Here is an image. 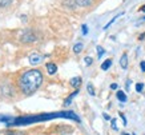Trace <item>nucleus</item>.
Returning a JSON list of instances; mask_svg holds the SVG:
<instances>
[{
	"label": "nucleus",
	"instance_id": "nucleus-30",
	"mask_svg": "<svg viewBox=\"0 0 145 135\" xmlns=\"http://www.w3.org/2000/svg\"><path fill=\"white\" fill-rule=\"evenodd\" d=\"M144 20H145V16H144Z\"/></svg>",
	"mask_w": 145,
	"mask_h": 135
},
{
	"label": "nucleus",
	"instance_id": "nucleus-3",
	"mask_svg": "<svg viewBox=\"0 0 145 135\" xmlns=\"http://www.w3.org/2000/svg\"><path fill=\"white\" fill-rule=\"evenodd\" d=\"M44 60V56L43 55H40V54H37V52H33L32 55H29V63L31 64H40L41 62Z\"/></svg>",
	"mask_w": 145,
	"mask_h": 135
},
{
	"label": "nucleus",
	"instance_id": "nucleus-29",
	"mask_svg": "<svg viewBox=\"0 0 145 135\" xmlns=\"http://www.w3.org/2000/svg\"><path fill=\"white\" fill-rule=\"evenodd\" d=\"M122 135H133V134H127V132H124Z\"/></svg>",
	"mask_w": 145,
	"mask_h": 135
},
{
	"label": "nucleus",
	"instance_id": "nucleus-18",
	"mask_svg": "<svg viewBox=\"0 0 145 135\" xmlns=\"http://www.w3.org/2000/svg\"><path fill=\"white\" fill-rule=\"evenodd\" d=\"M81 32H82V35H87L88 34V26L87 24H82L81 26Z\"/></svg>",
	"mask_w": 145,
	"mask_h": 135
},
{
	"label": "nucleus",
	"instance_id": "nucleus-5",
	"mask_svg": "<svg viewBox=\"0 0 145 135\" xmlns=\"http://www.w3.org/2000/svg\"><path fill=\"white\" fill-rule=\"evenodd\" d=\"M120 66H121V68H128V55L127 54H122L121 58H120Z\"/></svg>",
	"mask_w": 145,
	"mask_h": 135
},
{
	"label": "nucleus",
	"instance_id": "nucleus-14",
	"mask_svg": "<svg viewBox=\"0 0 145 135\" xmlns=\"http://www.w3.org/2000/svg\"><path fill=\"white\" fill-rule=\"evenodd\" d=\"M96 50H97V56H99V59H100V58H102V55L105 54L104 48H102L101 46H97V47H96Z\"/></svg>",
	"mask_w": 145,
	"mask_h": 135
},
{
	"label": "nucleus",
	"instance_id": "nucleus-25",
	"mask_svg": "<svg viewBox=\"0 0 145 135\" xmlns=\"http://www.w3.org/2000/svg\"><path fill=\"white\" fill-rule=\"evenodd\" d=\"M111 88H112V90H117V84H116V83L111 84Z\"/></svg>",
	"mask_w": 145,
	"mask_h": 135
},
{
	"label": "nucleus",
	"instance_id": "nucleus-9",
	"mask_svg": "<svg viewBox=\"0 0 145 135\" xmlns=\"http://www.w3.org/2000/svg\"><path fill=\"white\" fill-rule=\"evenodd\" d=\"M116 96H117V99H118L120 102H122V103L127 102V95H125V92H124V91H117V92H116Z\"/></svg>",
	"mask_w": 145,
	"mask_h": 135
},
{
	"label": "nucleus",
	"instance_id": "nucleus-12",
	"mask_svg": "<svg viewBox=\"0 0 145 135\" xmlns=\"http://www.w3.org/2000/svg\"><path fill=\"white\" fill-rule=\"evenodd\" d=\"M12 120H13V119H12V117H9V115H0V122H6L7 124H9Z\"/></svg>",
	"mask_w": 145,
	"mask_h": 135
},
{
	"label": "nucleus",
	"instance_id": "nucleus-27",
	"mask_svg": "<svg viewBox=\"0 0 145 135\" xmlns=\"http://www.w3.org/2000/svg\"><path fill=\"white\" fill-rule=\"evenodd\" d=\"M131 87V80H127V90H129Z\"/></svg>",
	"mask_w": 145,
	"mask_h": 135
},
{
	"label": "nucleus",
	"instance_id": "nucleus-11",
	"mask_svg": "<svg viewBox=\"0 0 145 135\" xmlns=\"http://www.w3.org/2000/svg\"><path fill=\"white\" fill-rule=\"evenodd\" d=\"M76 3L80 7H87V6H89L92 3V0H76Z\"/></svg>",
	"mask_w": 145,
	"mask_h": 135
},
{
	"label": "nucleus",
	"instance_id": "nucleus-2",
	"mask_svg": "<svg viewBox=\"0 0 145 135\" xmlns=\"http://www.w3.org/2000/svg\"><path fill=\"white\" fill-rule=\"evenodd\" d=\"M22 41H24V43H32V41H36V36H35V34L32 32V31H29V30H27L23 35H22Z\"/></svg>",
	"mask_w": 145,
	"mask_h": 135
},
{
	"label": "nucleus",
	"instance_id": "nucleus-13",
	"mask_svg": "<svg viewBox=\"0 0 145 135\" xmlns=\"http://www.w3.org/2000/svg\"><path fill=\"white\" fill-rule=\"evenodd\" d=\"M121 15H122V12H121V13H118V15H116V16H115V17H113V19H112V20L109 21V23H107V24H105L104 30H108V28H109V27H111V26H112V24L115 23V21H116V19H118V16H121Z\"/></svg>",
	"mask_w": 145,
	"mask_h": 135
},
{
	"label": "nucleus",
	"instance_id": "nucleus-20",
	"mask_svg": "<svg viewBox=\"0 0 145 135\" xmlns=\"http://www.w3.org/2000/svg\"><path fill=\"white\" fill-rule=\"evenodd\" d=\"M84 62H85V64H87V66H91V64L93 63V59H92L91 56H87V58L84 59Z\"/></svg>",
	"mask_w": 145,
	"mask_h": 135
},
{
	"label": "nucleus",
	"instance_id": "nucleus-15",
	"mask_svg": "<svg viewBox=\"0 0 145 135\" xmlns=\"http://www.w3.org/2000/svg\"><path fill=\"white\" fill-rule=\"evenodd\" d=\"M87 90H88V92H89L92 96H95V95H96V92H95V88H93V84H92V83H88Z\"/></svg>",
	"mask_w": 145,
	"mask_h": 135
},
{
	"label": "nucleus",
	"instance_id": "nucleus-7",
	"mask_svg": "<svg viewBox=\"0 0 145 135\" xmlns=\"http://www.w3.org/2000/svg\"><path fill=\"white\" fill-rule=\"evenodd\" d=\"M77 94H79V90L76 88V91H73V92H72V94H71V95H69L67 99H65L64 104H65V106H69V104H71V102L73 100V98H75V96H77Z\"/></svg>",
	"mask_w": 145,
	"mask_h": 135
},
{
	"label": "nucleus",
	"instance_id": "nucleus-22",
	"mask_svg": "<svg viewBox=\"0 0 145 135\" xmlns=\"http://www.w3.org/2000/svg\"><path fill=\"white\" fill-rule=\"evenodd\" d=\"M140 67H141V71L142 72H145V62L142 60V62H140Z\"/></svg>",
	"mask_w": 145,
	"mask_h": 135
},
{
	"label": "nucleus",
	"instance_id": "nucleus-23",
	"mask_svg": "<svg viewBox=\"0 0 145 135\" xmlns=\"http://www.w3.org/2000/svg\"><path fill=\"white\" fill-rule=\"evenodd\" d=\"M102 117H104V119H107V120H111V117L107 114V112H104V114H102Z\"/></svg>",
	"mask_w": 145,
	"mask_h": 135
},
{
	"label": "nucleus",
	"instance_id": "nucleus-24",
	"mask_svg": "<svg viewBox=\"0 0 145 135\" xmlns=\"http://www.w3.org/2000/svg\"><path fill=\"white\" fill-rule=\"evenodd\" d=\"M121 118H122V122H124V126H125L127 124V119H125V117H124V114H118Z\"/></svg>",
	"mask_w": 145,
	"mask_h": 135
},
{
	"label": "nucleus",
	"instance_id": "nucleus-19",
	"mask_svg": "<svg viewBox=\"0 0 145 135\" xmlns=\"http://www.w3.org/2000/svg\"><path fill=\"white\" fill-rule=\"evenodd\" d=\"M6 135H25V134L24 132H20V131H9Z\"/></svg>",
	"mask_w": 145,
	"mask_h": 135
},
{
	"label": "nucleus",
	"instance_id": "nucleus-4",
	"mask_svg": "<svg viewBox=\"0 0 145 135\" xmlns=\"http://www.w3.org/2000/svg\"><path fill=\"white\" fill-rule=\"evenodd\" d=\"M57 71V66L55 63H47V72L49 75H55Z\"/></svg>",
	"mask_w": 145,
	"mask_h": 135
},
{
	"label": "nucleus",
	"instance_id": "nucleus-1",
	"mask_svg": "<svg viewBox=\"0 0 145 135\" xmlns=\"http://www.w3.org/2000/svg\"><path fill=\"white\" fill-rule=\"evenodd\" d=\"M41 83H43V74L39 70H28L20 78L19 87L24 94L31 95L41 86Z\"/></svg>",
	"mask_w": 145,
	"mask_h": 135
},
{
	"label": "nucleus",
	"instance_id": "nucleus-17",
	"mask_svg": "<svg viewBox=\"0 0 145 135\" xmlns=\"http://www.w3.org/2000/svg\"><path fill=\"white\" fill-rule=\"evenodd\" d=\"M142 90H144V83H137V84H136V91H137V92H141Z\"/></svg>",
	"mask_w": 145,
	"mask_h": 135
},
{
	"label": "nucleus",
	"instance_id": "nucleus-8",
	"mask_svg": "<svg viewBox=\"0 0 145 135\" xmlns=\"http://www.w3.org/2000/svg\"><path fill=\"white\" fill-rule=\"evenodd\" d=\"M111 66H112V59H107L104 63L101 64V70L102 71H107V70L111 68Z\"/></svg>",
	"mask_w": 145,
	"mask_h": 135
},
{
	"label": "nucleus",
	"instance_id": "nucleus-28",
	"mask_svg": "<svg viewBox=\"0 0 145 135\" xmlns=\"http://www.w3.org/2000/svg\"><path fill=\"white\" fill-rule=\"evenodd\" d=\"M142 39H145V34H144V35H141V36H140V40H142Z\"/></svg>",
	"mask_w": 145,
	"mask_h": 135
},
{
	"label": "nucleus",
	"instance_id": "nucleus-21",
	"mask_svg": "<svg viewBox=\"0 0 145 135\" xmlns=\"http://www.w3.org/2000/svg\"><path fill=\"white\" fill-rule=\"evenodd\" d=\"M111 122H112V128H113V130H117V124H116V119H111Z\"/></svg>",
	"mask_w": 145,
	"mask_h": 135
},
{
	"label": "nucleus",
	"instance_id": "nucleus-16",
	"mask_svg": "<svg viewBox=\"0 0 145 135\" xmlns=\"http://www.w3.org/2000/svg\"><path fill=\"white\" fill-rule=\"evenodd\" d=\"M12 3V0H0V8H4Z\"/></svg>",
	"mask_w": 145,
	"mask_h": 135
},
{
	"label": "nucleus",
	"instance_id": "nucleus-26",
	"mask_svg": "<svg viewBox=\"0 0 145 135\" xmlns=\"http://www.w3.org/2000/svg\"><path fill=\"white\" fill-rule=\"evenodd\" d=\"M140 11H141V12H145V4H142V6L140 7Z\"/></svg>",
	"mask_w": 145,
	"mask_h": 135
},
{
	"label": "nucleus",
	"instance_id": "nucleus-10",
	"mask_svg": "<svg viewBox=\"0 0 145 135\" xmlns=\"http://www.w3.org/2000/svg\"><path fill=\"white\" fill-rule=\"evenodd\" d=\"M82 48H84V44H82V43H76L73 46V52L75 54H80L82 51Z\"/></svg>",
	"mask_w": 145,
	"mask_h": 135
},
{
	"label": "nucleus",
	"instance_id": "nucleus-6",
	"mask_svg": "<svg viewBox=\"0 0 145 135\" xmlns=\"http://www.w3.org/2000/svg\"><path fill=\"white\" fill-rule=\"evenodd\" d=\"M69 84H71L72 87H75V88H79L80 84H81V78H80V76H75V78H72V79L69 80Z\"/></svg>",
	"mask_w": 145,
	"mask_h": 135
}]
</instances>
